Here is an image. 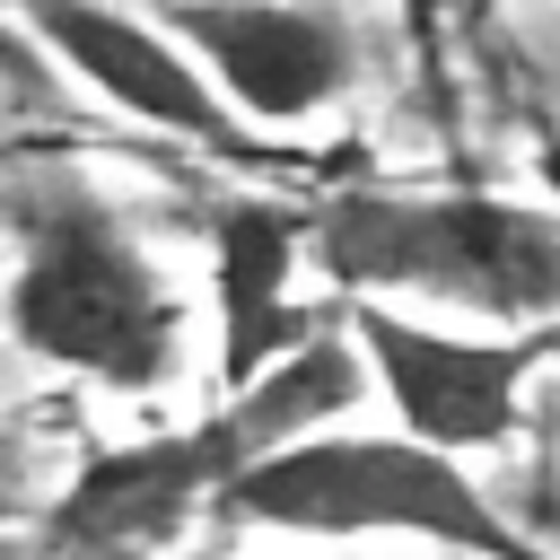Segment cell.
Masks as SVG:
<instances>
[{
    "instance_id": "cell-1",
    "label": "cell",
    "mask_w": 560,
    "mask_h": 560,
    "mask_svg": "<svg viewBox=\"0 0 560 560\" xmlns=\"http://www.w3.org/2000/svg\"><path fill=\"white\" fill-rule=\"evenodd\" d=\"M359 402V359L350 341H332V324L315 341H298L280 368H262L254 385L219 394L201 420L184 429H149V438H122V446H96L52 499H44V542L70 551V560H149L166 551L192 516L219 508V490L306 438V429H332L341 411Z\"/></svg>"
},
{
    "instance_id": "cell-2",
    "label": "cell",
    "mask_w": 560,
    "mask_h": 560,
    "mask_svg": "<svg viewBox=\"0 0 560 560\" xmlns=\"http://www.w3.org/2000/svg\"><path fill=\"white\" fill-rule=\"evenodd\" d=\"M306 254L341 298H420L481 324L560 315V219L490 192H341L306 219Z\"/></svg>"
},
{
    "instance_id": "cell-3",
    "label": "cell",
    "mask_w": 560,
    "mask_h": 560,
    "mask_svg": "<svg viewBox=\"0 0 560 560\" xmlns=\"http://www.w3.org/2000/svg\"><path fill=\"white\" fill-rule=\"evenodd\" d=\"M210 516L298 542H429L464 560H542L455 455L411 446L402 429H306L254 455Z\"/></svg>"
},
{
    "instance_id": "cell-4",
    "label": "cell",
    "mask_w": 560,
    "mask_h": 560,
    "mask_svg": "<svg viewBox=\"0 0 560 560\" xmlns=\"http://www.w3.org/2000/svg\"><path fill=\"white\" fill-rule=\"evenodd\" d=\"M9 332L44 368H70L105 394H158L184 359V306L166 271L79 184H52L18 210Z\"/></svg>"
},
{
    "instance_id": "cell-5",
    "label": "cell",
    "mask_w": 560,
    "mask_h": 560,
    "mask_svg": "<svg viewBox=\"0 0 560 560\" xmlns=\"http://www.w3.org/2000/svg\"><path fill=\"white\" fill-rule=\"evenodd\" d=\"M341 315H350L359 376L385 394V411H394V429L411 446H438V455L464 464V455L516 438L525 376L542 368L551 324H525V332H438L411 306H376V298H341Z\"/></svg>"
},
{
    "instance_id": "cell-6",
    "label": "cell",
    "mask_w": 560,
    "mask_h": 560,
    "mask_svg": "<svg viewBox=\"0 0 560 560\" xmlns=\"http://www.w3.org/2000/svg\"><path fill=\"white\" fill-rule=\"evenodd\" d=\"M236 122H315L350 79L359 44L315 0H158L149 9Z\"/></svg>"
},
{
    "instance_id": "cell-7",
    "label": "cell",
    "mask_w": 560,
    "mask_h": 560,
    "mask_svg": "<svg viewBox=\"0 0 560 560\" xmlns=\"http://www.w3.org/2000/svg\"><path fill=\"white\" fill-rule=\"evenodd\" d=\"M0 9L44 52V70H70L114 114H131L149 131H175V140H201V149H245V122L210 96L192 52L158 18L114 9V0H0Z\"/></svg>"
},
{
    "instance_id": "cell-8",
    "label": "cell",
    "mask_w": 560,
    "mask_h": 560,
    "mask_svg": "<svg viewBox=\"0 0 560 560\" xmlns=\"http://www.w3.org/2000/svg\"><path fill=\"white\" fill-rule=\"evenodd\" d=\"M298 254L306 219L280 201H219L210 210V324H219V394L280 368L298 341L324 332V315L298 306Z\"/></svg>"
},
{
    "instance_id": "cell-9",
    "label": "cell",
    "mask_w": 560,
    "mask_h": 560,
    "mask_svg": "<svg viewBox=\"0 0 560 560\" xmlns=\"http://www.w3.org/2000/svg\"><path fill=\"white\" fill-rule=\"evenodd\" d=\"M472 18H481V0H402V35H411L420 61H438V44L455 26H472Z\"/></svg>"
},
{
    "instance_id": "cell-10",
    "label": "cell",
    "mask_w": 560,
    "mask_h": 560,
    "mask_svg": "<svg viewBox=\"0 0 560 560\" xmlns=\"http://www.w3.org/2000/svg\"><path fill=\"white\" fill-rule=\"evenodd\" d=\"M0 88H18V96H44V88H52L44 52L18 35V18H9V9H0Z\"/></svg>"
},
{
    "instance_id": "cell-11",
    "label": "cell",
    "mask_w": 560,
    "mask_h": 560,
    "mask_svg": "<svg viewBox=\"0 0 560 560\" xmlns=\"http://www.w3.org/2000/svg\"><path fill=\"white\" fill-rule=\"evenodd\" d=\"M35 499H26V472H18V455H0V525H18Z\"/></svg>"
},
{
    "instance_id": "cell-12",
    "label": "cell",
    "mask_w": 560,
    "mask_h": 560,
    "mask_svg": "<svg viewBox=\"0 0 560 560\" xmlns=\"http://www.w3.org/2000/svg\"><path fill=\"white\" fill-rule=\"evenodd\" d=\"M542 175H551V192H560V140L542 149ZM551 219H560V210H551Z\"/></svg>"
}]
</instances>
